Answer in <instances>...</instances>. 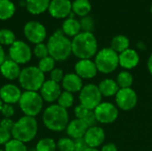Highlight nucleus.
I'll use <instances>...</instances> for the list:
<instances>
[{
  "label": "nucleus",
  "instance_id": "f257e3e1",
  "mask_svg": "<svg viewBox=\"0 0 152 151\" xmlns=\"http://www.w3.org/2000/svg\"><path fill=\"white\" fill-rule=\"evenodd\" d=\"M72 53L79 60L91 59L98 53V43L92 32H80L71 41Z\"/></svg>",
  "mask_w": 152,
  "mask_h": 151
},
{
  "label": "nucleus",
  "instance_id": "f03ea898",
  "mask_svg": "<svg viewBox=\"0 0 152 151\" xmlns=\"http://www.w3.org/2000/svg\"><path fill=\"white\" fill-rule=\"evenodd\" d=\"M42 119L45 126L53 132L65 130L69 123L67 109L58 104H53L47 107L44 110Z\"/></svg>",
  "mask_w": 152,
  "mask_h": 151
},
{
  "label": "nucleus",
  "instance_id": "7ed1b4c3",
  "mask_svg": "<svg viewBox=\"0 0 152 151\" xmlns=\"http://www.w3.org/2000/svg\"><path fill=\"white\" fill-rule=\"evenodd\" d=\"M49 55L55 61H66L72 53L71 41L61 31H56L47 42Z\"/></svg>",
  "mask_w": 152,
  "mask_h": 151
},
{
  "label": "nucleus",
  "instance_id": "20e7f679",
  "mask_svg": "<svg viewBox=\"0 0 152 151\" xmlns=\"http://www.w3.org/2000/svg\"><path fill=\"white\" fill-rule=\"evenodd\" d=\"M38 125L35 117L23 116L14 123L12 129V136L23 143L31 142L37 135Z\"/></svg>",
  "mask_w": 152,
  "mask_h": 151
},
{
  "label": "nucleus",
  "instance_id": "39448f33",
  "mask_svg": "<svg viewBox=\"0 0 152 151\" xmlns=\"http://www.w3.org/2000/svg\"><path fill=\"white\" fill-rule=\"evenodd\" d=\"M18 79L21 88L30 92L40 91L45 81V73L35 66H28L22 69Z\"/></svg>",
  "mask_w": 152,
  "mask_h": 151
},
{
  "label": "nucleus",
  "instance_id": "423d86ee",
  "mask_svg": "<svg viewBox=\"0 0 152 151\" xmlns=\"http://www.w3.org/2000/svg\"><path fill=\"white\" fill-rule=\"evenodd\" d=\"M94 63L98 72L110 74L114 72L119 65L118 53L110 47H105L96 53Z\"/></svg>",
  "mask_w": 152,
  "mask_h": 151
},
{
  "label": "nucleus",
  "instance_id": "0eeeda50",
  "mask_svg": "<svg viewBox=\"0 0 152 151\" xmlns=\"http://www.w3.org/2000/svg\"><path fill=\"white\" fill-rule=\"evenodd\" d=\"M19 105L25 116L36 117L42 111L44 100L37 92L25 91L20 96Z\"/></svg>",
  "mask_w": 152,
  "mask_h": 151
},
{
  "label": "nucleus",
  "instance_id": "6e6552de",
  "mask_svg": "<svg viewBox=\"0 0 152 151\" xmlns=\"http://www.w3.org/2000/svg\"><path fill=\"white\" fill-rule=\"evenodd\" d=\"M102 95L101 94L98 85L94 84H88L83 86L79 92L80 104L85 106L89 110H94L101 102Z\"/></svg>",
  "mask_w": 152,
  "mask_h": 151
},
{
  "label": "nucleus",
  "instance_id": "1a4fd4ad",
  "mask_svg": "<svg viewBox=\"0 0 152 151\" xmlns=\"http://www.w3.org/2000/svg\"><path fill=\"white\" fill-rule=\"evenodd\" d=\"M97 122L102 125H110L114 123L118 117V109L111 102H101L94 109Z\"/></svg>",
  "mask_w": 152,
  "mask_h": 151
},
{
  "label": "nucleus",
  "instance_id": "9d476101",
  "mask_svg": "<svg viewBox=\"0 0 152 151\" xmlns=\"http://www.w3.org/2000/svg\"><path fill=\"white\" fill-rule=\"evenodd\" d=\"M9 56L12 61L19 65L28 63L32 57L30 47L23 41L16 40L9 48Z\"/></svg>",
  "mask_w": 152,
  "mask_h": 151
},
{
  "label": "nucleus",
  "instance_id": "9b49d317",
  "mask_svg": "<svg viewBox=\"0 0 152 151\" xmlns=\"http://www.w3.org/2000/svg\"><path fill=\"white\" fill-rule=\"evenodd\" d=\"M115 99L118 109H120L124 111L134 109L138 103L137 93L132 88L119 89L115 96Z\"/></svg>",
  "mask_w": 152,
  "mask_h": 151
},
{
  "label": "nucleus",
  "instance_id": "f8f14e48",
  "mask_svg": "<svg viewBox=\"0 0 152 151\" xmlns=\"http://www.w3.org/2000/svg\"><path fill=\"white\" fill-rule=\"evenodd\" d=\"M24 35L26 38L33 44H41L46 37V29L38 21H28L24 26Z\"/></svg>",
  "mask_w": 152,
  "mask_h": 151
},
{
  "label": "nucleus",
  "instance_id": "ddd939ff",
  "mask_svg": "<svg viewBox=\"0 0 152 151\" xmlns=\"http://www.w3.org/2000/svg\"><path fill=\"white\" fill-rule=\"evenodd\" d=\"M75 73L81 79H92L96 77L98 69L91 59L79 60L75 65Z\"/></svg>",
  "mask_w": 152,
  "mask_h": 151
},
{
  "label": "nucleus",
  "instance_id": "4468645a",
  "mask_svg": "<svg viewBox=\"0 0 152 151\" xmlns=\"http://www.w3.org/2000/svg\"><path fill=\"white\" fill-rule=\"evenodd\" d=\"M61 93V87L59 83H56L51 79L45 81L40 89V95L46 102L52 103L58 100Z\"/></svg>",
  "mask_w": 152,
  "mask_h": 151
},
{
  "label": "nucleus",
  "instance_id": "2eb2a0df",
  "mask_svg": "<svg viewBox=\"0 0 152 151\" xmlns=\"http://www.w3.org/2000/svg\"><path fill=\"white\" fill-rule=\"evenodd\" d=\"M48 10L50 14L54 18H65L72 10V3L69 0H52Z\"/></svg>",
  "mask_w": 152,
  "mask_h": 151
},
{
  "label": "nucleus",
  "instance_id": "dca6fc26",
  "mask_svg": "<svg viewBox=\"0 0 152 151\" xmlns=\"http://www.w3.org/2000/svg\"><path fill=\"white\" fill-rule=\"evenodd\" d=\"M21 94L20 89L13 84H6L0 88V99L6 104L19 103Z\"/></svg>",
  "mask_w": 152,
  "mask_h": 151
},
{
  "label": "nucleus",
  "instance_id": "f3484780",
  "mask_svg": "<svg viewBox=\"0 0 152 151\" xmlns=\"http://www.w3.org/2000/svg\"><path fill=\"white\" fill-rule=\"evenodd\" d=\"M84 139L88 147L97 149L105 141V132L102 127L97 125L89 127L84 136Z\"/></svg>",
  "mask_w": 152,
  "mask_h": 151
},
{
  "label": "nucleus",
  "instance_id": "a211bd4d",
  "mask_svg": "<svg viewBox=\"0 0 152 151\" xmlns=\"http://www.w3.org/2000/svg\"><path fill=\"white\" fill-rule=\"evenodd\" d=\"M118 60L119 66L126 70H129L138 66L140 62V56L135 50L128 48L118 54Z\"/></svg>",
  "mask_w": 152,
  "mask_h": 151
},
{
  "label": "nucleus",
  "instance_id": "6ab92c4d",
  "mask_svg": "<svg viewBox=\"0 0 152 151\" xmlns=\"http://www.w3.org/2000/svg\"><path fill=\"white\" fill-rule=\"evenodd\" d=\"M61 86L64 91L74 93H79L83 88V81L76 73H69L64 75L61 81Z\"/></svg>",
  "mask_w": 152,
  "mask_h": 151
},
{
  "label": "nucleus",
  "instance_id": "aec40b11",
  "mask_svg": "<svg viewBox=\"0 0 152 151\" xmlns=\"http://www.w3.org/2000/svg\"><path fill=\"white\" fill-rule=\"evenodd\" d=\"M87 129H88V126L85 123L84 120L76 118V119L71 120L69 123L66 128V132H67V134L69 136V138L76 140L79 138H84Z\"/></svg>",
  "mask_w": 152,
  "mask_h": 151
},
{
  "label": "nucleus",
  "instance_id": "412c9836",
  "mask_svg": "<svg viewBox=\"0 0 152 151\" xmlns=\"http://www.w3.org/2000/svg\"><path fill=\"white\" fill-rule=\"evenodd\" d=\"M20 65L12 61L11 59H6L3 64L0 66V72L2 76L8 79V80H15L18 79L20 74Z\"/></svg>",
  "mask_w": 152,
  "mask_h": 151
},
{
  "label": "nucleus",
  "instance_id": "4be33fe9",
  "mask_svg": "<svg viewBox=\"0 0 152 151\" xmlns=\"http://www.w3.org/2000/svg\"><path fill=\"white\" fill-rule=\"evenodd\" d=\"M98 88L101 94L104 97L116 96L117 93L119 90V87L116 80L111 78H105L102 81H101L98 85Z\"/></svg>",
  "mask_w": 152,
  "mask_h": 151
},
{
  "label": "nucleus",
  "instance_id": "5701e85b",
  "mask_svg": "<svg viewBox=\"0 0 152 151\" xmlns=\"http://www.w3.org/2000/svg\"><path fill=\"white\" fill-rule=\"evenodd\" d=\"M50 0H27L26 7L28 11L35 15L43 13L49 8Z\"/></svg>",
  "mask_w": 152,
  "mask_h": 151
},
{
  "label": "nucleus",
  "instance_id": "b1692460",
  "mask_svg": "<svg viewBox=\"0 0 152 151\" xmlns=\"http://www.w3.org/2000/svg\"><path fill=\"white\" fill-rule=\"evenodd\" d=\"M81 25L80 22L74 18H69L64 20L62 24V32L68 36H76L80 33Z\"/></svg>",
  "mask_w": 152,
  "mask_h": 151
},
{
  "label": "nucleus",
  "instance_id": "393cba45",
  "mask_svg": "<svg viewBox=\"0 0 152 151\" xmlns=\"http://www.w3.org/2000/svg\"><path fill=\"white\" fill-rule=\"evenodd\" d=\"M130 45L129 39L124 35H118L114 36L110 42V48L118 54L127 50Z\"/></svg>",
  "mask_w": 152,
  "mask_h": 151
},
{
  "label": "nucleus",
  "instance_id": "a878e982",
  "mask_svg": "<svg viewBox=\"0 0 152 151\" xmlns=\"http://www.w3.org/2000/svg\"><path fill=\"white\" fill-rule=\"evenodd\" d=\"M91 9L92 5L88 0H75L72 3V11L79 16L86 17Z\"/></svg>",
  "mask_w": 152,
  "mask_h": 151
},
{
  "label": "nucleus",
  "instance_id": "bb28decb",
  "mask_svg": "<svg viewBox=\"0 0 152 151\" xmlns=\"http://www.w3.org/2000/svg\"><path fill=\"white\" fill-rule=\"evenodd\" d=\"M15 12V5L11 0H0V20L10 19Z\"/></svg>",
  "mask_w": 152,
  "mask_h": 151
},
{
  "label": "nucleus",
  "instance_id": "cd10ccee",
  "mask_svg": "<svg viewBox=\"0 0 152 151\" xmlns=\"http://www.w3.org/2000/svg\"><path fill=\"white\" fill-rule=\"evenodd\" d=\"M116 82L119 89L131 88V86L134 84V77L128 70H123L118 73Z\"/></svg>",
  "mask_w": 152,
  "mask_h": 151
},
{
  "label": "nucleus",
  "instance_id": "c85d7f7f",
  "mask_svg": "<svg viewBox=\"0 0 152 151\" xmlns=\"http://www.w3.org/2000/svg\"><path fill=\"white\" fill-rule=\"evenodd\" d=\"M57 145L55 142L51 138L41 139L36 146V151H55Z\"/></svg>",
  "mask_w": 152,
  "mask_h": 151
},
{
  "label": "nucleus",
  "instance_id": "c756f323",
  "mask_svg": "<svg viewBox=\"0 0 152 151\" xmlns=\"http://www.w3.org/2000/svg\"><path fill=\"white\" fill-rule=\"evenodd\" d=\"M58 101V105H60L61 107L68 109L69 108L72 107V105L74 104V96L73 93L63 91L61 92L60 97L57 100Z\"/></svg>",
  "mask_w": 152,
  "mask_h": 151
},
{
  "label": "nucleus",
  "instance_id": "7c9ffc66",
  "mask_svg": "<svg viewBox=\"0 0 152 151\" xmlns=\"http://www.w3.org/2000/svg\"><path fill=\"white\" fill-rule=\"evenodd\" d=\"M14 33L7 28L0 29V44L1 45H12L15 42Z\"/></svg>",
  "mask_w": 152,
  "mask_h": 151
},
{
  "label": "nucleus",
  "instance_id": "2f4dec72",
  "mask_svg": "<svg viewBox=\"0 0 152 151\" xmlns=\"http://www.w3.org/2000/svg\"><path fill=\"white\" fill-rule=\"evenodd\" d=\"M54 66H55V61L49 55L39 61L37 68L43 73H47V72H51L53 69H55Z\"/></svg>",
  "mask_w": 152,
  "mask_h": 151
},
{
  "label": "nucleus",
  "instance_id": "473e14b6",
  "mask_svg": "<svg viewBox=\"0 0 152 151\" xmlns=\"http://www.w3.org/2000/svg\"><path fill=\"white\" fill-rule=\"evenodd\" d=\"M56 145L60 151H75L74 140L69 137L61 138Z\"/></svg>",
  "mask_w": 152,
  "mask_h": 151
},
{
  "label": "nucleus",
  "instance_id": "72a5a7b5",
  "mask_svg": "<svg viewBox=\"0 0 152 151\" xmlns=\"http://www.w3.org/2000/svg\"><path fill=\"white\" fill-rule=\"evenodd\" d=\"M4 151H28L25 143L12 139L4 145Z\"/></svg>",
  "mask_w": 152,
  "mask_h": 151
},
{
  "label": "nucleus",
  "instance_id": "f704fd0d",
  "mask_svg": "<svg viewBox=\"0 0 152 151\" xmlns=\"http://www.w3.org/2000/svg\"><path fill=\"white\" fill-rule=\"evenodd\" d=\"M34 54L36 57L39 58L40 60L49 56V51H48L47 45L43 43L36 44L34 47Z\"/></svg>",
  "mask_w": 152,
  "mask_h": 151
},
{
  "label": "nucleus",
  "instance_id": "c9c22d12",
  "mask_svg": "<svg viewBox=\"0 0 152 151\" xmlns=\"http://www.w3.org/2000/svg\"><path fill=\"white\" fill-rule=\"evenodd\" d=\"M89 112H90V110L88 109H86L85 106H83L82 104H78L74 109V113H75L76 118L82 119V120L87 116V114Z\"/></svg>",
  "mask_w": 152,
  "mask_h": 151
},
{
  "label": "nucleus",
  "instance_id": "e433bc0d",
  "mask_svg": "<svg viewBox=\"0 0 152 151\" xmlns=\"http://www.w3.org/2000/svg\"><path fill=\"white\" fill-rule=\"evenodd\" d=\"M80 25H81V29H83L84 32H91V30L93 29L94 21L91 17L86 16L80 21Z\"/></svg>",
  "mask_w": 152,
  "mask_h": 151
},
{
  "label": "nucleus",
  "instance_id": "4c0bfd02",
  "mask_svg": "<svg viewBox=\"0 0 152 151\" xmlns=\"http://www.w3.org/2000/svg\"><path fill=\"white\" fill-rule=\"evenodd\" d=\"M50 77L51 80L56 82V83H60L62 81L63 77H64V74L62 69H53L51 72H50Z\"/></svg>",
  "mask_w": 152,
  "mask_h": 151
},
{
  "label": "nucleus",
  "instance_id": "58836bf2",
  "mask_svg": "<svg viewBox=\"0 0 152 151\" xmlns=\"http://www.w3.org/2000/svg\"><path fill=\"white\" fill-rule=\"evenodd\" d=\"M12 133L0 126V145H5L9 141H11Z\"/></svg>",
  "mask_w": 152,
  "mask_h": 151
},
{
  "label": "nucleus",
  "instance_id": "ea45409f",
  "mask_svg": "<svg viewBox=\"0 0 152 151\" xmlns=\"http://www.w3.org/2000/svg\"><path fill=\"white\" fill-rule=\"evenodd\" d=\"M14 109L12 107V105L11 104H6V103H4V106L2 108V110H1V113L3 114L4 117H6V118H11L12 117H13L14 115Z\"/></svg>",
  "mask_w": 152,
  "mask_h": 151
},
{
  "label": "nucleus",
  "instance_id": "a19ab883",
  "mask_svg": "<svg viewBox=\"0 0 152 151\" xmlns=\"http://www.w3.org/2000/svg\"><path fill=\"white\" fill-rule=\"evenodd\" d=\"M83 120H84L85 123L87 125L88 128H89V127L95 126L96 124L98 123V122H97V119H96V117H95V115H94V110H90V112L87 114V116H86Z\"/></svg>",
  "mask_w": 152,
  "mask_h": 151
},
{
  "label": "nucleus",
  "instance_id": "79ce46f5",
  "mask_svg": "<svg viewBox=\"0 0 152 151\" xmlns=\"http://www.w3.org/2000/svg\"><path fill=\"white\" fill-rule=\"evenodd\" d=\"M74 144H75V151H84L86 148H88L84 138L74 140Z\"/></svg>",
  "mask_w": 152,
  "mask_h": 151
},
{
  "label": "nucleus",
  "instance_id": "37998d69",
  "mask_svg": "<svg viewBox=\"0 0 152 151\" xmlns=\"http://www.w3.org/2000/svg\"><path fill=\"white\" fill-rule=\"evenodd\" d=\"M14 123L11 118H6V117H4L1 122H0V126L8 130V131H12V129L13 128V125H14Z\"/></svg>",
  "mask_w": 152,
  "mask_h": 151
},
{
  "label": "nucleus",
  "instance_id": "c03bdc74",
  "mask_svg": "<svg viewBox=\"0 0 152 151\" xmlns=\"http://www.w3.org/2000/svg\"><path fill=\"white\" fill-rule=\"evenodd\" d=\"M100 151H118V147L114 143L110 142V143L104 144Z\"/></svg>",
  "mask_w": 152,
  "mask_h": 151
},
{
  "label": "nucleus",
  "instance_id": "a18cd8bd",
  "mask_svg": "<svg viewBox=\"0 0 152 151\" xmlns=\"http://www.w3.org/2000/svg\"><path fill=\"white\" fill-rule=\"evenodd\" d=\"M5 60H6V59H5V53H4V51L3 46L0 44V66L3 64V62H4Z\"/></svg>",
  "mask_w": 152,
  "mask_h": 151
},
{
  "label": "nucleus",
  "instance_id": "49530a36",
  "mask_svg": "<svg viewBox=\"0 0 152 151\" xmlns=\"http://www.w3.org/2000/svg\"><path fill=\"white\" fill-rule=\"evenodd\" d=\"M147 67H148V70L152 75V53L150 55L149 59H148V62H147Z\"/></svg>",
  "mask_w": 152,
  "mask_h": 151
},
{
  "label": "nucleus",
  "instance_id": "de8ad7c7",
  "mask_svg": "<svg viewBox=\"0 0 152 151\" xmlns=\"http://www.w3.org/2000/svg\"><path fill=\"white\" fill-rule=\"evenodd\" d=\"M84 151H100L99 150H97V149H95V148H90V147H88V148H86V150Z\"/></svg>",
  "mask_w": 152,
  "mask_h": 151
},
{
  "label": "nucleus",
  "instance_id": "09e8293b",
  "mask_svg": "<svg viewBox=\"0 0 152 151\" xmlns=\"http://www.w3.org/2000/svg\"><path fill=\"white\" fill-rule=\"evenodd\" d=\"M3 106H4V102H3V101L0 99V112H1V110H2V108H3Z\"/></svg>",
  "mask_w": 152,
  "mask_h": 151
},
{
  "label": "nucleus",
  "instance_id": "8fccbe9b",
  "mask_svg": "<svg viewBox=\"0 0 152 151\" xmlns=\"http://www.w3.org/2000/svg\"><path fill=\"white\" fill-rule=\"evenodd\" d=\"M151 13H152V5H151Z\"/></svg>",
  "mask_w": 152,
  "mask_h": 151
},
{
  "label": "nucleus",
  "instance_id": "3c124183",
  "mask_svg": "<svg viewBox=\"0 0 152 151\" xmlns=\"http://www.w3.org/2000/svg\"><path fill=\"white\" fill-rule=\"evenodd\" d=\"M0 151H4V150H1V149H0Z\"/></svg>",
  "mask_w": 152,
  "mask_h": 151
}]
</instances>
